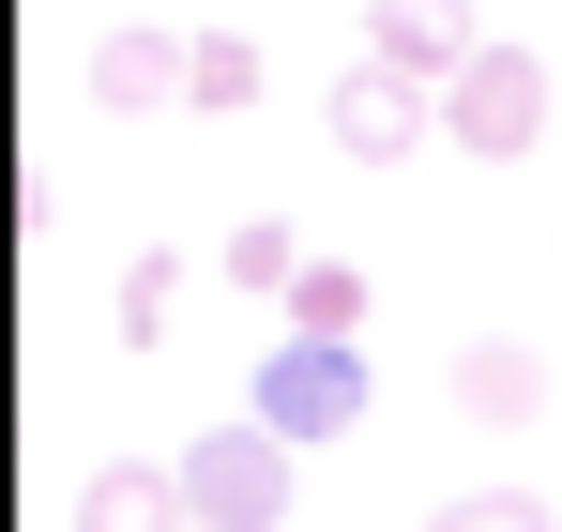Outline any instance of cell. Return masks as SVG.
<instances>
[{
    "label": "cell",
    "instance_id": "obj_1",
    "mask_svg": "<svg viewBox=\"0 0 562 532\" xmlns=\"http://www.w3.org/2000/svg\"><path fill=\"white\" fill-rule=\"evenodd\" d=\"M289 426H259V411H228V426H198L183 442V502L213 532H289Z\"/></svg>",
    "mask_w": 562,
    "mask_h": 532
},
{
    "label": "cell",
    "instance_id": "obj_2",
    "mask_svg": "<svg viewBox=\"0 0 562 532\" xmlns=\"http://www.w3.org/2000/svg\"><path fill=\"white\" fill-rule=\"evenodd\" d=\"M441 137H457L471 168H517L548 137V62L532 46H471L457 77H441Z\"/></svg>",
    "mask_w": 562,
    "mask_h": 532
},
{
    "label": "cell",
    "instance_id": "obj_3",
    "mask_svg": "<svg viewBox=\"0 0 562 532\" xmlns=\"http://www.w3.org/2000/svg\"><path fill=\"white\" fill-rule=\"evenodd\" d=\"M244 411L289 426V442H350V426H366V335H304V320H289V351L259 365Z\"/></svg>",
    "mask_w": 562,
    "mask_h": 532
},
{
    "label": "cell",
    "instance_id": "obj_4",
    "mask_svg": "<svg viewBox=\"0 0 562 532\" xmlns=\"http://www.w3.org/2000/svg\"><path fill=\"white\" fill-rule=\"evenodd\" d=\"M319 122H335V153H350V168H411V153H426V137H441V77H411V62H350V77L319 91Z\"/></svg>",
    "mask_w": 562,
    "mask_h": 532
},
{
    "label": "cell",
    "instance_id": "obj_5",
    "mask_svg": "<svg viewBox=\"0 0 562 532\" xmlns=\"http://www.w3.org/2000/svg\"><path fill=\"white\" fill-rule=\"evenodd\" d=\"M183 77H198V31H153V15L92 31V107H168Z\"/></svg>",
    "mask_w": 562,
    "mask_h": 532
},
{
    "label": "cell",
    "instance_id": "obj_6",
    "mask_svg": "<svg viewBox=\"0 0 562 532\" xmlns=\"http://www.w3.org/2000/svg\"><path fill=\"white\" fill-rule=\"evenodd\" d=\"M457 411L471 426H532V411H548V351H532V335H471L457 351Z\"/></svg>",
    "mask_w": 562,
    "mask_h": 532
},
{
    "label": "cell",
    "instance_id": "obj_7",
    "mask_svg": "<svg viewBox=\"0 0 562 532\" xmlns=\"http://www.w3.org/2000/svg\"><path fill=\"white\" fill-rule=\"evenodd\" d=\"M198 502H183V456L153 472V456H106L92 487H77V532H183Z\"/></svg>",
    "mask_w": 562,
    "mask_h": 532
},
{
    "label": "cell",
    "instance_id": "obj_8",
    "mask_svg": "<svg viewBox=\"0 0 562 532\" xmlns=\"http://www.w3.org/2000/svg\"><path fill=\"white\" fill-rule=\"evenodd\" d=\"M366 46H380V62H411V77H457L486 31H471V0H366Z\"/></svg>",
    "mask_w": 562,
    "mask_h": 532
},
{
    "label": "cell",
    "instance_id": "obj_9",
    "mask_svg": "<svg viewBox=\"0 0 562 532\" xmlns=\"http://www.w3.org/2000/svg\"><path fill=\"white\" fill-rule=\"evenodd\" d=\"M213 274H228V289H259V304H289V274H304V244H289V213H244Z\"/></svg>",
    "mask_w": 562,
    "mask_h": 532
},
{
    "label": "cell",
    "instance_id": "obj_10",
    "mask_svg": "<svg viewBox=\"0 0 562 532\" xmlns=\"http://www.w3.org/2000/svg\"><path fill=\"white\" fill-rule=\"evenodd\" d=\"M168 304H183V259L153 244V259L122 274V304H106V335H122V351H153V335H168Z\"/></svg>",
    "mask_w": 562,
    "mask_h": 532
},
{
    "label": "cell",
    "instance_id": "obj_11",
    "mask_svg": "<svg viewBox=\"0 0 562 532\" xmlns=\"http://www.w3.org/2000/svg\"><path fill=\"white\" fill-rule=\"evenodd\" d=\"M289 320H304V335H366V274H350V259H304V274H289Z\"/></svg>",
    "mask_w": 562,
    "mask_h": 532
},
{
    "label": "cell",
    "instance_id": "obj_12",
    "mask_svg": "<svg viewBox=\"0 0 562 532\" xmlns=\"http://www.w3.org/2000/svg\"><path fill=\"white\" fill-rule=\"evenodd\" d=\"M183 107H259V46H244V31H198V77H183Z\"/></svg>",
    "mask_w": 562,
    "mask_h": 532
},
{
    "label": "cell",
    "instance_id": "obj_13",
    "mask_svg": "<svg viewBox=\"0 0 562 532\" xmlns=\"http://www.w3.org/2000/svg\"><path fill=\"white\" fill-rule=\"evenodd\" d=\"M441 532H562V518L517 502V487H471V502H441Z\"/></svg>",
    "mask_w": 562,
    "mask_h": 532
},
{
    "label": "cell",
    "instance_id": "obj_14",
    "mask_svg": "<svg viewBox=\"0 0 562 532\" xmlns=\"http://www.w3.org/2000/svg\"><path fill=\"white\" fill-rule=\"evenodd\" d=\"M183 532H213V518H183Z\"/></svg>",
    "mask_w": 562,
    "mask_h": 532
}]
</instances>
